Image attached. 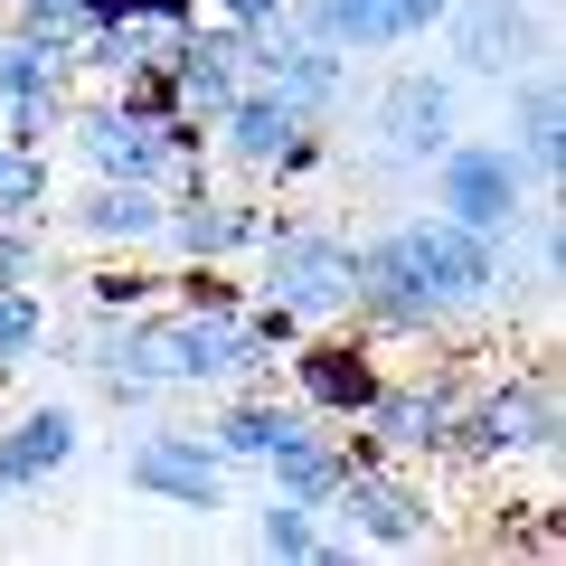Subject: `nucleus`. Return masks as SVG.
<instances>
[{
  "instance_id": "obj_23",
  "label": "nucleus",
  "mask_w": 566,
  "mask_h": 566,
  "mask_svg": "<svg viewBox=\"0 0 566 566\" xmlns=\"http://www.w3.org/2000/svg\"><path fill=\"white\" fill-rule=\"evenodd\" d=\"M245 293L255 283L237 264H161V303H180V312H245Z\"/></svg>"
},
{
  "instance_id": "obj_13",
  "label": "nucleus",
  "mask_w": 566,
  "mask_h": 566,
  "mask_svg": "<svg viewBox=\"0 0 566 566\" xmlns=\"http://www.w3.org/2000/svg\"><path fill=\"white\" fill-rule=\"evenodd\" d=\"M453 0H283V20L312 29L322 48H340V57H387V48H416L434 39V20H444Z\"/></svg>"
},
{
  "instance_id": "obj_9",
  "label": "nucleus",
  "mask_w": 566,
  "mask_h": 566,
  "mask_svg": "<svg viewBox=\"0 0 566 566\" xmlns=\"http://www.w3.org/2000/svg\"><path fill=\"white\" fill-rule=\"evenodd\" d=\"M444 48H453V76H520V66L547 57V0H453L444 20Z\"/></svg>"
},
{
  "instance_id": "obj_31",
  "label": "nucleus",
  "mask_w": 566,
  "mask_h": 566,
  "mask_svg": "<svg viewBox=\"0 0 566 566\" xmlns=\"http://www.w3.org/2000/svg\"><path fill=\"white\" fill-rule=\"evenodd\" d=\"M0 510H10V491H0Z\"/></svg>"
},
{
  "instance_id": "obj_4",
  "label": "nucleus",
  "mask_w": 566,
  "mask_h": 566,
  "mask_svg": "<svg viewBox=\"0 0 566 566\" xmlns=\"http://www.w3.org/2000/svg\"><path fill=\"white\" fill-rule=\"evenodd\" d=\"M340 510L349 528H359V547H434L444 538V501H434V472L424 463H397V453H368L359 472L340 482Z\"/></svg>"
},
{
  "instance_id": "obj_5",
  "label": "nucleus",
  "mask_w": 566,
  "mask_h": 566,
  "mask_svg": "<svg viewBox=\"0 0 566 566\" xmlns=\"http://www.w3.org/2000/svg\"><path fill=\"white\" fill-rule=\"evenodd\" d=\"M283 378H293V406H303V416L359 424V406L378 397V378H387V349L368 340L359 322H322V331H303V340L283 349Z\"/></svg>"
},
{
  "instance_id": "obj_29",
  "label": "nucleus",
  "mask_w": 566,
  "mask_h": 566,
  "mask_svg": "<svg viewBox=\"0 0 566 566\" xmlns=\"http://www.w3.org/2000/svg\"><path fill=\"white\" fill-rule=\"evenodd\" d=\"M322 161H331V133H322V123H303V133L283 142V161H274V180H264V189H303V180H322Z\"/></svg>"
},
{
  "instance_id": "obj_25",
  "label": "nucleus",
  "mask_w": 566,
  "mask_h": 566,
  "mask_svg": "<svg viewBox=\"0 0 566 566\" xmlns=\"http://www.w3.org/2000/svg\"><path fill=\"white\" fill-rule=\"evenodd\" d=\"M312 538H322V510L283 501V491L255 510V547H264V557H312Z\"/></svg>"
},
{
  "instance_id": "obj_7",
  "label": "nucleus",
  "mask_w": 566,
  "mask_h": 566,
  "mask_svg": "<svg viewBox=\"0 0 566 566\" xmlns=\"http://www.w3.org/2000/svg\"><path fill=\"white\" fill-rule=\"evenodd\" d=\"M463 397H472L463 368H387L378 397L359 406V424H368V444L397 453V463H434L453 416H463Z\"/></svg>"
},
{
  "instance_id": "obj_11",
  "label": "nucleus",
  "mask_w": 566,
  "mask_h": 566,
  "mask_svg": "<svg viewBox=\"0 0 566 566\" xmlns=\"http://www.w3.org/2000/svg\"><path fill=\"white\" fill-rule=\"evenodd\" d=\"M245 85H264V95H283L293 114L331 123V114H340V95H349V57H340V48H322L312 29L274 20V29L245 39Z\"/></svg>"
},
{
  "instance_id": "obj_6",
  "label": "nucleus",
  "mask_w": 566,
  "mask_h": 566,
  "mask_svg": "<svg viewBox=\"0 0 566 566\" xmlns=\"http://www.w3.org/2000/svg\"><path fill=\"white\" fill-rule=\"evenodd\" d=\"M406 237V255H416V274H424V293L444 312H501V283H510V245L501 237H482V227H453L444 208H424V218H406L397 227Z\"/></svg>"
},
{
  "instance_id": "obj_2",
  "label": "nucleus",
  "mask_w": 566,
  "mask_h": 566,
  "mask_svg": "<svg viewBox=\"0 0 566 566\" xmlns=\"http://www.w3.org/2000/svg\"><path fill=\"white\" fill-rule=\"evenodd\" d=\"M255 293L293 303L312 331L322 322H349V293H359V245L340 227L303 218V208H264V237H255Z\"/></svg>"
},
{
  "instance_id": "obj_30",
  "label": "nucleus",
  "mask_w": 566,
  "mask_h": 566,
  "mask_svg": "<svg viewBox=\"0 0 566 566\" xmlns=\"http://www.w3.org/2000/svg\"><path fill=\"white\" fill-rule=\"evenodd\" d=\"M208 20H237V29H274L283 20V0H199Z\"/></svg>"
},
{
  "instance_id": "obj_8",
  "label": "nucleus",
  "mask_w": 566,
  "mask_h": 566,
  "mask_svg": "<svg viewBox=\"0 0 566 566\" xmlns=\"http://www.w3.org/2000/svg\"><path fill=\"white\" fill-rule=\"evenodd\" d=\"M453 133H463V85L434 76V66H397V76L378 85V104H368V142H378L387 161H406V170H424Z\"/></svg>"
},
{
  "instance_id": "obj_28",
  "label": "nucleus",
  "mask_w": 566,
  "mask_h": 566,
  "mask_svg": "<svg viewBox=\"0 0 566 566\" xmlns=\"http://www.w3.org/2000/svg\"><path fill=\"white\" fill-rule=\"evenodd\" d=\"M66 104H76V95H48V104H10V114H0V133L20 142V151H48V142L66 133Z\"/></svg>"
},
{
  "instance_id": "obj_24",
  "label": "nucleus",
  "mask_w": 566,
  "mask_h": 566,
  "mask_svg": "<svg viewBox=\"0 0 566 566\" xmlns=\"http://www.w3.org/2000/svg\"><path fill=\"white\" fill-rule=\"evenodd\" d=\"M48 264H57L48 218H0V283H48Z\"/></svg>"
},
{
  "instance_id": "obj_3",
  "label": "nucleus",
  "mask_w": 566,
  "mask_h": 566,
  "mask_svg": "<svg viewBox=\"0 0 566 566\" xmlns=\"http://www.w3.org/2000/svg\"><path fill=\"white\" fill-rule=\"evenodd\" d=\"M424 180H434V208H444L453 227H482V237L520 245V227L547 208V189L520 170V151L491 133H453L434 161H424Z\"/></svg>"
},
{
  "instance_id": "obj_20",
  "label": "nucleus",
  "mask_w": 566,
  "mask_h": 566,
  "mask_svg": "<svg viewBox=\"0 0 566 566\" xmlns=\"http://www.w3.org/2000/svg\"><path fill=\"white\" fill-rule=\"evenodd\" d=\"M161 303V264L151 255H95L85 264V312H104V322H123V312Z\"/></svg>"
},
{
  "instance_id": "obj_1",
  "label": "nucleus",
  "mask_w": 566,
  "mask_h": 566,
  "mask_svg": "<svg viewBox=\"0 0 566 566\" xmlns=\"http://www.w3.org/2000/svg\"><path fill=\"white\" fill-rule=\"evenodd\" d=\"M566 444V397H557V368L528 359V368H501V378H472L463 416H453L444 453L434 463L453 472H510V463H557Z\"/></svg>"
},
{
  "instance_id": "obj_22",
  "label": "nucleus",
  "mask_w": 566,
  "mask_h": 566,
  "mask_svg": "<svg viewBox=\"0 0 566 566\" xmlns=\"http://www.w3.org/2000/svg\"><path fill=\"white\" fill-rule=\"evenodd\" d=\"M48 208H57V161L0 133V218H48Z\"/></svg>"
},
{
  "instance_id": "obj_19",
  "label": "nucleus",
  "mask_w": 566,
  "mask_h": 566,
  "mask_svg": "<svg viewBox=\"0 0 566 566\" xmlns=\"http://www.w3.org/2000/svg\"><path fill=\"white\" fill-rule=\"evenodd\" d=\"M48 95H76V66L57 48L20 39V29H0V114L10 104H48Z\"/></svg>"
},
{
  "instance_id": "obj_26",
  "label": "nucleus",
  "mask_w": 566,
  "mask_h": 566,
  "mask_svg": "<svg viewBox=\"0 0 566 566\" xmlns=\"http://www.w3.org/2000/svg\"><path fill=\"white\" fill-rule=\"evenodd\" d=\"M10 29H20V39H39V48H76L85 39V0H10Z\"/></svg>"
},
{
  "instance_id": "obj_15",
  "label": "nucleus",
  "mask_w": 566,
  "mask_h": 566,
  "mask_svg": "<svg viewBox=\"0 0 566 566\" xmlns=\"http://www.w3.org/2000/svg\"><path fill=\"white\" fill-rule=\"evenodd\" d=\"M48 218L66 227L76 245H95V255H151V237H161L170 199L151 180H85L66 208H48Z\"/></svg>"
},
{
  "instance_id": "obj_12",
  "label": "nucleus",
  "mask_w": 566,
  "mask_h": 566,
  "mask_svg": "<svg viewBox=\"0 0 566 566\" xmlns=\"http://www.w3.org/2000/svg\"><path fill=\"white\" fill-rule=\"evenodd\" d=\"M123 482L142 501H161V510H218L227 501V463L208 453L199 424H142L133 444H123Z\"/></svg>"
},
{
  "instance_id": "obj_27",
  "label": "nucleus",
  "mask_w": 566,
  "mask_h": 566,
  "mask_svg": "<svg viewBox=\"0 0 566 566\" xmlns=\"http://www.w3.org/2000/svg\"><path fill=\"white\" fill-rule=\"evenodd\" d=\"M237 322H245V340H255L264 349V359H283V349H293V340H303V312H293V303H274V293H245V312H237Z\"/></svg>"
},
{
  "instance_id": "obj_10",
  "label": "nucleus",
  "mask_w": 566,
  "mask_h": 566,
  "mask_svg": "<svg viewBox=\"0 0 566 566\" xmlns=\"http://www.w3.org/2000/svg\"><path fill=\"white\" fill-rule=\"evenodd\" d=\"M264 208H274L264 189L208 180V189H189V199H170V218H161V237H151V255H170V264H237V255H255Z\"/></svg>"
},
{
  "instance_id": "obj_14",
  "label": "nucleus",
  "mask_w": 566,
  "mask_h": 566,
  "mask_svg": "<svg viewBox=\"0 0 566 566\" xmlns=\"http://www.w3.org/2000/svg\"><path fill=\"white\" fill-rule=\"evenodd\" d=\"M66 151H76V170H85V180H151V189L170 180V151H161V133H151L142 114H123L114 95H85V104H66Z\"/></svg>"
},
{
  "instance_id": "obj_17",
  "label": "nucleus",
  "mask_w": 566,
  "mask_h": 566,
  "mask_svg": "<svg viewBox=\"0 0 566 566\" xmlns=\"http://www.w3.org/2000/svg\"><path fill=\"white\" fill-rule=\"evenodd\" d=\"M510 151H520V170L528 180H557V161H566V95H557V66H520L510 76Z\"/></svg>"
},
{
  "instance_id": "obj_21",
  "label": "nucleus",
  "mask_w": 566,
  "mask_h": 566,
  "mask_svg": "<svg viewBox=\"0 0 566 566\" xmlns=\"http://www.w3.org/2000/svg\"><path fill=\"white\" fill-rule=\"evenodd\" d=\"M48 359V293L39 283H0V378Z\"/></svg>"
},
{
  "instance_id": "obj_16",
  "label": "nucleus",
  "mask_w": 566,
  "mask_h": 566,
  "mask_svg": "<svg viewBox=\"0 0 566 566\" xmlns=\"http://www.w3.org/2000/svg\"><path fill=\"white\" fill-rule=\"evenodd\" d=\"M76 453H85L76 406H20V416L0 424V491H10V501H20V491H48Z\"/></svg>"
},
{
  "instance_id": "obj_18",
  "label": "nucleus",
  "mask_w": 566,
  "mask_h": 566,
  "mask_svg": "<svg viewBox=\"0 0 566 566\" xmlns=\"http://www.w3.org/2000/svg\"><path fill=\"white\" fill-rule=\"evenodd\" d=\"M293 416H303V406H283V387H218V406H208L199 434H208L218 463H264Z\"/></svg>"
}]
</instances>
